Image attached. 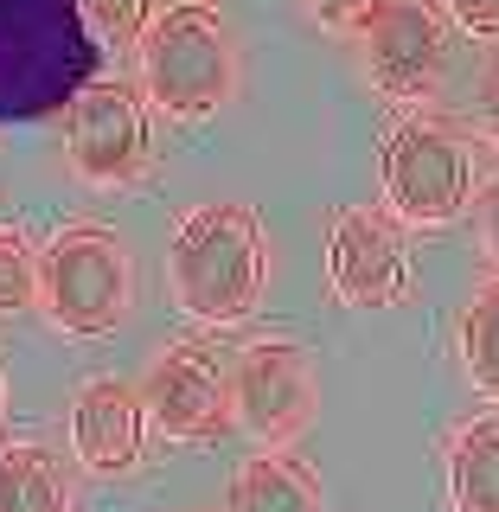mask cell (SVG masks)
Wrapping results in <instances>:
<instances>
[{
  "label": "cell",
  "mask_w": 499,
  "mask_h": 512,
  "mask_svg": "<svg viewBox=\"0 0 499 512\" xmlns=\"http://www.w3.org/2000/svg\"><path fill=\"white\" fill-rule=\"evenodd\" d=\"M84 0H0V122L64 116L103 58Z\"/></svg>",
  "instance_id": "1"
},
{
  "label": "cell",
  "mask_w": 499,
  "mask_h": 512,
  "mask_svg": "<svg viewBox=\"0 0 499 512\" xmlns=\"http://www.w3.org/2000/svg\"><path fill=\"white\" fill-rule=\"evenodd\" d=\"M167 288L180 314L205 320V327H231L250 320L269 288V237L263 218L237 199L192 205L167 237Z\"/></svg>",
  "instance_id": "2"
},
{
  "label": "cell",
  "mask_w": 499,
  "mask_h": 512,
  "mask_svg": "<svg viewBox=\"0 0 499 512\" xmlns=\"http://www.w3.org/2000/svg\"><path fill=\"white\" fill-rule=\"evenodd\" d=\"M135 301V269L128 244L109 224H64L52 244L39 250V314L71 340H103L128 320Z\"/></svg>",
  "instance_id": "3"
},
{
  "label": "cell",
  "mask_w": 499,
  "mask_h": 512,
  "mask_svg": "<svg viewBox=\"0 0 499 512\" xmlns=\"http://www.w3.org/2000/svg\"><path fill=\"white\" fill-rule=\"evenodd\" d=\"M141 96L167 116H212L237 96V52L212 7L173 0L141 39Z\"/></svg>",
  "instance_id": "4"
},
{
  "label": "cell",
  "mask_w": 499,
  "mask_h": 512,
  "mask_svg": "<svg viewBox=\"0 0 499 512\" xmlns=\"http://www.w3.org/2000/svg\"><path fill=\"white\" fill-rule=\"evenodd\" d=\"M384 199L397 224H455L474 205V148L448 116L416 109L384 135Z\"/></svg>",
  "instance_id": "5"
},
{
  "label": "cell",
  "mask_w": 499,
  "mask_h": 512,
  "mask_svg": "<svg viewBox=\"0 0 499 512\" xmlns=\"http://www.w3.org/2000/svg\"><path fill=\"white\" fill-rule=\"evenodd\" d=\"M64 154L84 186L122 192L141 186L154 167V128H148V96L128 84H90L64 109Z\"/></svg>",
  "instance_id": "6"
},
{
  "label": "cell",
  "mask_w": 499,
  "mask_h": 512,
  "mask_svg": "<svg viewBox=\"0 0 499 512\" xmlns=\"http://www.w3.org/2000/svg\"><path fill=\"white\" fill-rule=\"evenodd\" d=\"M372 84L391 103H423L442 77L448 52V7L442 0H372L352 26Z\"/></svg>",
  "instance_id": "7"
},
{
  "label": "cell",
  "mask_w": 499,
  "mask_h": 512,
  "mask_svg": "<svg viewBox=\"0 0 499 512\" xmlns=\"http://www.w3.org/2000/svg\"><path fill=\"white\" fill-rule=\"evenodd\" d=\"M231 416L263 448L295 442L314 423V365L295 340H256L231 365Z\"/></svg>",
  "instance_id": "8"
},
{
  "label": "cell",
  "mask_w": 499,
  "mask_h": 512,
  "mask_svg": "<svg viewBox=\"0 0 499 512\" xmlns=\"http://www.w3.org/2000/svg\"><path fill=\"white\" fill-rule=\"evenodd\" d=\"M154 429L167 442H224L237 429L231 416V378L218 372V352L199 340H180L154 359L148 384H141Z\"/></svg>",
  "instance_id": "9"
},
{
  "label": "cell",
  "mask_w": 499,
  "mask_h": 512,
  "mask_svg": "<svg viewBox=\"0 0 499 512\" xmlns=\"http://www.w3.org/2000/svg\"><path fill=\"white\" fill-rule=\"evenodd\" d=\"M327 276L333 295L352 308H397L410 295V244L404 224L372 205H346L327 231Z\"/></svg>",
  "instance_id": "10"
},
{
  "label": "cell",
  "mask_w": 499,
  "mask_h": 512,
  "mask_svg": "<svg viewBox=\"0 0 499 512\" xmlns=\"http://www.w3.org/2000/svg\"><path fill=\"white\" fill-rule=\"evenodd\" d=\"M141 436H148V404L135 384L122 378H90L71 404V448L90 474H122L141 461Z\"/></svg>",
  "instance_id": "11"
},
{
  "label": "cell",
  "mask_w": 499,
  "mask_h": 512,
  "mask_svg": "<svg viewBox=\"0 0 499 512\" xmlns=\"http://www.w3.org/2000/svg\"><path fill=\"white\" fill-rule=\"evenodd\" d=\"M224 512H327V506H320V480L308 461L282 455V448H263V455H250L231 474Z\"/></svg>",
  "instance_id": "12"
},
{
  "label": "cell",
  "mask_w": 499,
  "mask_h": 512,
  "mask_svg": "<svg viewBox=\"0 0 499 512\" xmlns=\"http://www.w3.org/2000/svg\"><path fill=\"white\" fill-rule=\"evenodd\" d=\"M448 500L455 512H499V416H474L448 442Z\"/></svg>",
  "instance_id": "13"
},
{
  "label": "cell",
  "mask_w": 499,
  "mask_h": 512,
  "mask_svg": "<svg viewBox=\"0 0 499 512\" xmlns=\"http://www.w3.org/2000/svg\"><path fill=\"white\" fill-rule=\"evenodd\" d=\"M0 512H71V480L39 442L0 448Z\"/></svg>",
  "instance_id": "14"
},
{
  "label": "cell",
  "mask_w": 499,
  "mask_h": 512,
  "mask_svg": "<svg viewBox=\"0 0 499 512\" xmlns=\"http://www.w3.org/2000/svg\"><path fill=\"white\" fill-rule=\"evenodd\" d=\"M461 359H468V378L480 397L499 404V276L480 288L461 314Z\"/></svg>",
  "instance_id": "15"
},
{
  "label": "cell",
  "mask_w": 499,
  "mask_h": 512,
  "mask_svg": "<svg viewBox=\"0 0 499 512\" xmlns=\"http://www.w3.org/2000/svg\"><path fill=\"white\" fill-rule=\"evenodd\" d=\"M39 308V250L20 224H0V314Z\"/></svg>",
  "instance_id": "16"
},
{
  "label": "cell",
  "mask_w": 499,
  "mask_h": 512,
  "mask_svg": "<svg viewBox=\"0 0 499 512\" xmlns=\"http://www.w3.org/2000/svg\"><path fill=\"white\" fill-rule=\"evenodd\" d=\"M84 13H90L96 45H109V52H135L148 39V26L160 20L154 0H84Z\"/></svg>",
  "instance_id": "17"
},
{
  "label": "cell",
  "mask_w": 499,
  "mask_h": 512,
  "mask_svg": "<svg viewBox=\"0 0 499 512\" xmlns=\"http://www.w3.org/2000/svg\"><path fill=\"white\" fill-rule=\"evenodd\" d=\"M474 116L487 128V141L499 148V52H487V64L474 71Z\"/></svg>",
  "instance_id": "18"
},
{
  "label": "cell",
  "mask_w": 499,
  "mask_h": 512,
  "mask_svg": "<svg viewBox=\"0 0 499 512\" xmlns=\"http://www.w3.org/2000/svg\"><path fill=\"white\" fill-rule=\"evenodd\" d=\"M448 13H455V20L468 26L474 39L499 45V0H448Z\"/></svg>",
  "instance_id": "19"
},
{
  "label": "cell",
  "mask_w": 499,
  "mask_h": 512,
  "mask_svg": "<svg viewBox=\"0 0 499 512\" xmlns=\"http://www.w3.org/2000/svg\"><path fill=\"white\" fill-rule=\"evenodd\" d=\"M372 7V0H308V13H314V26H327V32H352L359 26V13Z\"/></svg>",
  "instance_id": "20"
},
{
  "label": "cell",
  "mask_w": 499,
  "mask_h": 512,
  "mask_svg": "<svg viewBox=\"0 0 499 512\" xmlns=\"http://www.w3.org/2000/svg\"><path fill=\"white\" fill-rule=\"evenodd\" d=\"M474 218H480V244H487V256L499 263V180L480 186V205H474Z\"/></svg>",
  "instance_id": "21"
},
{
  "label": "cell",
  "mask_w": 499,
  "mask_h": 512,
  "mask_svg": "<svg viewBox=\"0 0 499 512\" xmlns=\"http://www.w3.org/2000/svg\"><path fill=\"white\" fill-rule=\"evenodd\" d=\"M0 410H7V384H0Z\"/></svg>",
  "instance_id": "22"
},
{
  "label": "cell",
  "mask_w": 499,
  "mask_h": 512,
  "mask_svg": "<svg viewBox=\"0 0 499 512\" xmlns=\"http://www.w3.org/2000/svg\"><path fill=\"white\" fill-rule=\"evenodd\" d=\"M186 7H212V0H186Z\"/></svg>",
  "instance_id": "23"
}]
</instances>
